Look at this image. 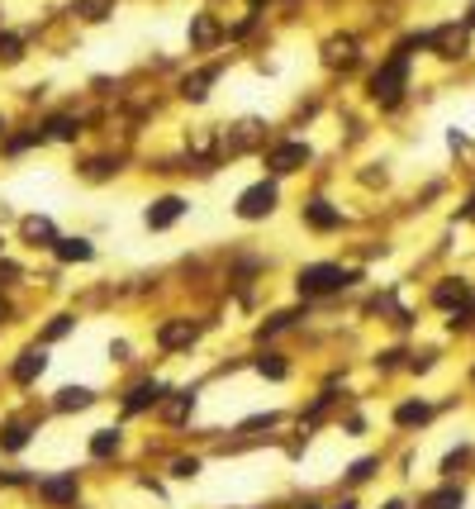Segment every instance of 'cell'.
Masks as SVG:
<instances>
[{"label": "cell", "mask_w": 475, "mask_h": 509, "mask_svg": "<svg viewBox=\"0 0 475 509\" xmlns=\"http://www.w3.org/2000/svg\"><path fill=\"white\" fill-rule=\"evenodd\" d=\"M347 281H357V276L342 271L337 262H314V267L300 271V290H304V295H332V290H342Z\"/></svg>", "instance_id": "1"}, {"label": "cell", "mask_w": 475, "mask_h": 509, "mask_svg": "<svg viewBox=\"0 0 475 509\" xmlns=\"http://www.w3.org/2000/svg\"><path fill=\"white\" fill-rule=\"evenodd\" d=\"M404 81H409V62H404V53H399V58H390V62L371 77V96H376V100H395L399 91H404Z\"/></svg>", "instance_id": "2"}, {"label": "cell", "mask_w": 475, "mask_h": 509, "mask_svg": "<svg viewBox=\"0 0 475 509\" xmlns=\"http://www.w3.org/2000/svg\"><path fill=\"white\" fill-rule=\"evenodd\" d=\"M271 209H276V186L271 181H257V186H247L238 195V214L242 219H267Z\"/></svg>", "instance_id": "3"}, {"label": "cell", "mask_w": 475, "mask_h": 509, "mask_svg": "<svg viewBox=\"0 0 475 509\" xmlns=\"http://www.w3.org/2000/svg\"><path fill=\"white\" fill-rule=\"evenodd\" d=\"M181 214H186V200H181V195H162V200H152V209H147V229H172Z\"/></svg>", "instance_id": "4"}, {"label": "cell", "mask_w": 475, "mask_h": 509, "mask_svg": "<svg viewBox=\"0 0 475 509\" xmlns=\"http://www.w3.org/2000/svg\"><path fill=\"white\" fill-rule=\"evenodd\" d=\"M304 162H309V148H304V143H281V148H276V153L267 158V167L285 176V172H300Z\"/></svg>", "instance_id": "5"}, {"label": "cell", "mask_w": 475, "mask_h": 509, "mask_svg": "<svg viewBox=\"0 0 475 509\" xmlns=\"http://www.w3.org/2000/svg\"><path fill=\"white\" fill-rule=\"evenodd\" d=\"M43 366H48V357H43L38 348L19 352V362H15V381H33V376H43Z\"/></svg>", "instance_id": "6"}, {"label": "cell", "mask_w": 475, "mask_h": 509, "mask_svg": "<svg viewBox=\"0 0 475 509\" xmlns=\"http://www.w3.org/2000/svg\"><path fill=\"white\" fill-rule=\"evenodd\" d=\"M304 219L314 224V229H337V224H342V214H337L328 200H314V205H304Z\"/></svg>", "instance_id": "7"}, {"label": "cell", "mask_w": 475, "mask_h": 509, "mask_svg": "<svg viewBox=\"0 0 475 509\" xmlns=\"http://www.w3.org/2000/svg\"><path fill=\"white\" fill-rule=\"evenodd\" d=\"M157 395H162V385H157V381L133 385V390H128V410H147V405H157Z\"/></svg>", "instance_id": "8"}, {"label": "cell", "mask_w": 475, "mask_h": 509, "mask_svg": "<svg viewBox=\"0 0 475 509\" xmlns=\"http://www.w3.org/2000/svg\"><path fill=\"white\" fill-rule=\"evenodd\" d=\"M432 43L442 48V58H461V53H466V38H461L457 29H442V33H432Z\"/></svg>", "instance_id": "9"}, {"label": "cell", "mask_w": 475, "mask_h": 509, "mask_svg": "<svg viewBox=\"0 0 475 509\" xmlns=\"http://www.w3.org/2000/svg\"><path fill=\"white\" fill-rule=\"evenodd\" d=\"M57 257H62V262H86V257H91V243H81V239H57Z\"/></svg>", "instance_id": "10"}, {"label": "cell", "mask_w": 475, "mask_h": 509, "mask_svg": "<svg viewBox=\"0 0 475 509\" xmlns=\"http://www.w3.org/2000/svg\"><path fill=\"white\" fill-rule=\"evenodd\" d=\"M91 452L95 457H110V452H119V429H100L91 438Z\"/></svg>", "instance_id": "11"}, {"label": "cell", "mask_w": 475, "mask_h": 509, "mask_svg": "<svg viewBox=\"0 0 475 509\" xmlns=\"http://www.w3.org/2000/svg\"><path fill=\"white\" fill-rule=\"evenodd\" d=\"M86 405H91V390H86V385H77V390L67 385L62 395H57V410H86Z\"/></svg>", "instance_id": "12"}, {"label": "cell", "mask_w": 475, "mask_h": 509, "mask_svg": "<svg viewBox=\"0 0 475 509\" xmlns=\"http://www.w3.org/2000/svg\"><path fill=\"white\" fill-rule=\"evenodd\" d=\"M43 495H48V500H72V495H77V481H72V476L43 481Z\"/></svg>", "instance_id": "13"}, {"label": "cell", "mask_w": 475, "mask_h": 509, "mask_svg": "<svg viewBox=\"0 0 475 509\" xmlns=\"http://www.w3.org/2000/svg\"><path fill=\"white\" fill-rule=\"evenodd\" d=\"M24 239H33V243H57L48 219H24Z\"/></svg>", "instance_id": "14"}, {"label": "cell", "mask_w": 475, "mask_h": 509, "mask_svg": "<svg viewBox=\"0 0 475 509\" xmlns=\"http://www.w3.org/2000/svg\"><path fill=\"white\" fill-rule=\"evenodd\" d=\"M466 295H471V286H466V281H457V286H452V281H447V286H437V305H461Z\"/></svg>", "instance_id": "15"}, {"label": "cell", "mask_w": 475, "mask_h": 509, "mask_svg": "<svg viewBox=\"0 0 475 509\" xmlns=\"http://www.w3.org/2000/svg\"><path fill=\"white\" fill-rule=\"evenodd\" d=\"M428 414H432L428 405H399L395 419H399V424H428Z\"/></svg>", "instance_id": "16"}, {"label": "cell", "mask_w": 475, "mask_h": 509, "mask_svg": "<svg viewBox=\"0 0 475 509\" xmlns=\"http://www.w3.org/2000/svg\"><path fill=\"white\" fill-rule=\"evenodd\" d=\"M190 334H195L190 324H167V329H162V343H167V348H176V343H186Z\"/></svg>", "instance_id": "17"}, {"label": "cell", "mask_w": 475, "mask_h": 509, "mask_svg": "<svg viewBox=\"0 0 475 509\" xmlns=\"http://www.w3.org/2000/svg\"><path fill=\"white\" fill-rule=\"evenodd\" d=\"M428 509H461V491H437L428 500Z\"/></svg>", "instance_id": "18"}, {"label": "cell", "mask_w": 475, "mask_h": 509, "mask_svg": "<svg viewBox=\"0 0 475 509\" xmlns=\"http://www.w3.org/2000/svg\"><path fill=\"white\" fill-rule=\"evenodd\" d=\"M24 443H29V429H24V424L5 429V438H0V447H10V452H15V447H24Z\"/></svg>", "instance_id": "19"}, {"label": "cell", "mask_w": 475, "mask_h": 509, "mask_svg": "<svg viewBox=\"0 0 475 509\" xmlns=\"http://www.w3.org/2000/svg\"><path fill=\"white\" fill-rule=\"evenodd\" d=\"M0 62H19V38L15 33H0Z\"/></svg>", "instance_id": "20"}, {"label": "cell", "mask_w": 475, "mask_h": 509, "mask_svg": "<svg viewBox=\"0 0 475 509\" xmlns=\"http://www.w3.org/2000/svg\"><path fill=\"white\" fill-rule=\"evenodd\" d=\"M257 371H262V376H276V381H281V376H285V362L276 357V352H271V357H262V362H257Z\"/></svg>", "instance_id": "21"}, {"label": "cell", "mask_w": 475, "mask_h": 509, "mask_svg": "<svg viewBox=\"0 0 475 509\" xmlns=\"http://www.w3.org/2000/svg\"><path fill=\"white\" fill-rule=\"evenodd\" d=\"M209 81H214V72H200L195 81H186V96H190V100H205V86H209Z\"/></svg>", "instance_id": "22"}, {"label": "cell", "mask_w": 475, "mask_h": 509, "mask_svg": "<svg viewBox=\"0 0 475 509\" xmlns=\"http://www.w3.org/2000/svg\"><path fill=\"white\" fill-rule=\"evenodd\" d=\"M52 138H77V119H52Z\"/></svg>", "instance_id": "23"}, {"label": "cell", "mask_w": 475, "mask_h": 509, "mask_svg": "<svg viewBox=\"0 0 475 509\" xmlns=\"http://www.w3.org/2000/svg\"><path fill=\"white\" fill-rule=\"evenodd\" d=\"M172 471H176L181 481H186V476H195V471H200V461H195V457H181V461L172 466Z\"/></svg>", "instance_id": "24"}, {"label": "cell", "mask_w": 475, "mask_h": 509, "mask_svg": "<svg viewBox=\"0 0 475 509\" xmlns=\"http://www.w3.org/2000/svg\"><path fill=\"white\" fill-rule=\"evenodd\" d=\"M195 38L209 43V38H214V19H200V24H195Z\"/></svg>", "instance_id": "25"}, {"label": "cell", "mask_w": 475, "mask_h": 509, "mask_svg": "<svg viewBox=\"0 0 475 509\" xmlns=\"http://www.w3.org/2000/svg\"><path fill=\"white\" fill-rule=\"evenodd\" d=\"M67 329H72V319H52V329H48V338H62Z\"/></svg>", "instance_id": "26"}, {"label": "cell", "mask_w": 475, "mask_h": 509, "mask_svg": "<svg viewBox=\"0 0 475 509\" xmlns=\"http://www.w3.org/2000/svg\"><path fill=\"white\" fill-rule=\"evenodd\" d=\"M371 466H376V461H357V466H352V481H366V476H371Z\"/></svg>", "instance_id": "27"}, {"label": "cell", "mask_w": 475, "mask_h": 509, "mask_svg": "<svg viewBox=\"0 0 475 509\" xmlns=\"http://www.w3.org/2000/svg\"><path fill=\"white\" fill-rule=\"evenodd\" d=\"M385 509H404V505H385Z\"/></svg>", "instance_id": "28"}, {"label": "cell", "mask_w": 475, "mask_h": 509, "mask_svg": "<svg viewBox=\"0 0 475 509\" xmlns=\"http://www.w3.org/2000/svg\"><path fill=\"white\" fill-rule=\"evenodd\" d=\"M471 24H475V5H471Z\"/></svg>", "instance_id": "29"}, {"label": "cell", "mask_w": 475, "mask_h": 509, "mask_svg": "<svg viewBox=\"0 0 475 509\" xmlns=\"http://www.w3.org/2000/svg\"><path fill=\"white\" fill-rule=\"evenodd\" d=\"M0 319H5V305H0Z\"/></svg>", "instance_id": "30"}]
</instances>
